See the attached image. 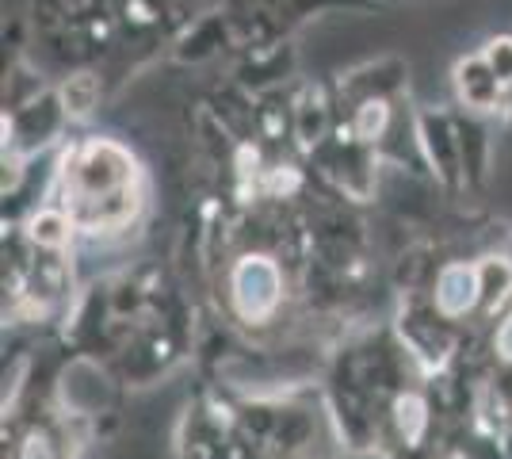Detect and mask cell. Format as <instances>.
I'll return each instance as SVG.
<instances>
[{
	"mask_svg": "<svg viewBox=\"0 0 512 459\" xmlns=\"http://www.w3.org/2000/svg\"><path fill=\"white\" fill-rule=\"evenodd\" d=\"M23 459H50V448H46L43 440H31V444L23 448Z\"/></svg>",
	"mask_w": 512,
	"mask_h": 459,
	"instance_id": "1",
	"label": "cell"
},
{
	"mask_svg": "<svg viewBox=\"0 0 512 459\" xmlns=\"http://www.w3.org/2000/svg\"><path fill=\"white\" fill-rule=\"evenodd\" d=\"M501 352H505V356L512 360V322L505 326V333H501Z\"/></svg>",
	"mask_w": 512,
	"mask_h": 459,
	"instance_id": "2",
	"label": "cell"
}]
</instances>
